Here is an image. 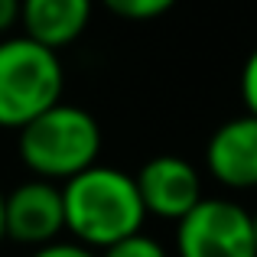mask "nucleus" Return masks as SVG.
<instances>
[{
    "label": "nucleus",
    "instance_id": "nucleus-4",
    "mask_svg": "<svg viewBox=\"0 0 257 257\" xmlns=\"http://www.w3.org/2000/svg\"><path fill=\"white\" fill-rule=\"evenodd\" d=\"M179 257H257L251 212L228 199H202L176 221Z\"/></svg>",
    "mask_w": 257,
    "mask_h": 257
},
{
    "label": "nucleus",
    "instance_id": "nucleus-15",
    "mask_svg": "<svg viewBox=\"0 0 257 257\" xmlns=\"http://www.w3.org/2000/svg\"><path fill=\"white\" fill-rule=\"evenodd\" d=\"M251 218H254V238H257V212L251 215Z\"/></svg>",
    "mask_w": 257,
    "mask_h": 257
},
{
    "label": "nucleus",
    "instance_id": "nucleus-6",
    "mask_svg": "<svg viewBox=\"0 0 257 257\" xmlns=\"http://www.w3.org/2000/svg\"><path fill=\"white\" fill-rule=\"evenodd\" d=\"M134 179L147 215L157 218L179 221L202 202V179L182 157H153Z\"/></svg>",
    "mask_w": 257,
    "mask_h": 257
},
{
    "label": "nucleus",
    "instance_id": "nucleus-10",
    "mask_svg": "<svg viewBox=\"0 0 257 257\" xmlns=\"http://www.w3.org/2000/svg\"><path fill=\"white\" fill-rule=\"evenodd\" d=\"M101 257H166V251L157 238H147L144 231H137V234H131V238L117 241V244L104 247Z\"/></svg>",
    "mask_w": 257,
    "mask_h": 257
},
{
    "label": "nucleus",
    "instance_id": "nucleus-1",
    "mask_svg": "<svg viewBox=\"0 0 257 257\" xmlns=\"http://www.w3.org/2000/svg\"><path fill=\"white\" fill-rule=\"evenodd\" d=\"M65 231L85 247H111L144 228L137 179L114 166H88L62 186Z\"/></svg>",
    "mask_w": 257,
    "mask_h": 257
},
{
    "label": "nucleus",
    "instance_id": "nucleus-5",
    "mask_svg": "<svg viewBox=\"0 0 257 257\" xmlns=\"http://www.w3.org/2000/svg\"><path fill=\"white\" fill-rule=\"evenodd\" d=\"M4 231L17 244L46 247L65 231L62 186L49 179L20 182L4 199Z\"/></svg>",
    "mask_w": 257,
    "mask_h": 257
},
{
    "label": "nucleus",
    "instance_id": "nucleus-14",
    "mask_svg": "<svg viewBox=\"0 0 257 257\" xmlns=\"http://www.w3.org/2000/svg\"><path fill=\"white\" fill-rule=\"evenodd\" d=\"M4 199L7 195H4V189H0V241L7 238V231H4Z\"/></svg>",
    "mask_w": 257,
    "mask_h": 257
},
{
    "label": "nucleus",
    "instance_id": "nucleus-12",
    "mask_svg": "<svg viewBox=\"0 0 257 257\" xmlns=\"http://www.w3.org/2000/svg\"><path fill=\"white\" fill-rule=\"evenodd\" d=\"M33 257H98L91 247L78 244V241H52L46 247H36Z\"/></svg>",
    "mask_w": 257,
    "mask_h": 257
},
{
    "label": "nucleus",
    "instance_id": "nucleus-9",
    "mask_svg": "<svg viewBox=\"0 0 257 257\" xmlns=\"http://www.w3.org/2000/svg\"><path fill=\"white\" fill-rule=\"evenodd\" d=\"M114 17L124 20H157L166 10H173L176 0H101Z\"/></svg>",
    "mask_w": 257,
    "mask_h": 257
},
{
    "label": "nucleus",
    "instance_id": "nucleus-13",
    "mask_svg": "<svg viewBox=\"0 0 257 257\" xmlns=\"http://www.w3.org/2000/svg\"><path fill=\"white\" fill-rule=\"evenodd\" d=\"M20 23V0H0V36Z\"/></svg>",
    "mask_w": 257,
    "mask_h": 257
},
{
    "label": "nucleus",
    "instance_id": "nucleus-7",
    "mask_svg": "<svg viewBox=\"0 0 257 257\" xmlns=\"http://www.w3.org/2000/svg\"><path fill=\"white\" fill-rule=\"evenodd\" d=\"M208 173L228 189H254L257 186V117L244 114L212 134L205 147Z\"/></svg>",
    "mask_w": 257,
    "mask_h": 257
},
{
    "label": "nucleus",
    "instance_id": "nucleus-2",
    "mask_svg": "<svg viewBox=\"0 0 257 257\" xmlns=\"http://www.w3.org/2000/svg\"><path fill=\"white\" fill-rule=\"evenodd\" d=\"M17 153L36 179L69 182L98 163L101 127L85 107L59 101L17 131Z\"/></svg>",
    "mask_w": 257,
    "mask_h": 257
},
{
    "label": "nucleus",
    "instance_id": "nucleus-11",
    "mask_svg": "<svg viewBox=\"0 0 257 257\" xmlns=\"http://www.w3.org/2000/svg\"><path fill=\"white\" fill-rule=\"evenodd\" d=\"M241 98H244L247 114L257 117V49L247 56L244 69H241Z\"/></svg>",
    "mask_w": 257,
    "mask_h": 257
},
{
    "label": "nucleus",
    "instance_id": "nucleus-8",
    "mask_svg": "<svg viewBox=\"0 0 257 257\" xmlns=\"http://www.w3.org/2000/svg\"><path fill=\"white\" fill-rule=\"evenodd\" d=\"M94 0H20L23 36L46 49H62L88 30Z\"/></svg>",
    "mask_w": 257,
    "mask_h": 257
},
{
    "label": "nucleus",
    "instance_id": "nucleus-3",
    "mask_svg": "<svg viewBox=\"0 0 257 257\" xmlns=\"http://www.w3.org/2000/svg\"><path fill=\"white\" fill-rule=\"evenodd\" d=\"M65 72L56 49L30 36L0 39V127L20 131L62 101Z\"/></svg>",
    "mask_w": 257,
    "mask_h": 257
}]
</instances>
